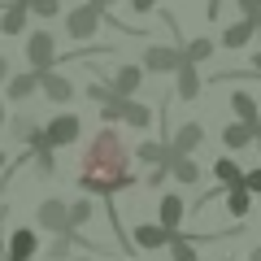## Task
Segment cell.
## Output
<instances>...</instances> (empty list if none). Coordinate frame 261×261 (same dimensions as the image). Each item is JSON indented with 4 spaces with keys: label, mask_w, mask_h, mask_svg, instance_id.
I'll list each match as a JSON object with an SVG mask.
<instances>
[{
    "label": "cell",
    "mask_w": 261,
    "mask_h": 261,
    "mask_svg": "<svg viewBox=\"0 0 261 261\" xmlns=\"http://www.w3.org/2000/svg\"><path fill=\"white\" fill-rule=\"evenodd\" d=\"M135 183V170H130V148L122 144L118 130L105 126L83 152V166H79V187L87 196H113L122 187Z\"/></svg>",
    "instance_id": "obj_1"
},
{
    "label": "cell",
    "mask_w": 261,
    "mask_h": 261,
    "mask_svg": "<svg viewBox=\"0 0 261 261\" xmlns=\"http://www.w3.org/2000/svg\"><path fill=\"white\" fill-rule=\"evenodd\" d=\"M100 27H105V22H100V9H96L92 0H79L74 9H70V18H65V35L74 39V44H87Z\"/></svg>",
    "instance_id": "obj_2"
},
{
    "label": "cell",
    "mask_w": 261,
    "mask_h": 261,
    "mask_svg": "<svg viewBox=\"0 0 261 261\" xmlns=\"http://www.w3.org/2000/svg\"><path fill=\"white\" fill-rule=\"evenodd\" d=\"M178 61H183V48H178V44H148L144 57H140L144 74H174Z\"/></svg>",
    "instance_id": "obj_3"
},
{
    "label": "cell",
    "mask_w": 261,
    "mask_h": 261,
    "mask_svg": "<svg viewBox=\"0 0 261 261\" xmlns=\"http://www.w3.org/2000/svg\"><path fill=\"white\" fill-rule=\"evenodd\" d=\"M35 222L48 235H70V205H65L61 196H44L39 209H35Z\"/></svg>",
    "instance_id": "obj_4"
},
{
    "label": "cell",
    "mask_w": 261,
    "mask_h": 261,
    "mask_svg": "<svg viewBox=\"0 0 261 261\" xmlns=\"http://www.w3.org/2000/svg\"><path fill=\"white\" fill-rule=\"evenodd\" d=\"M27 61H31V70H53L61 57H57V39H53V31H31L27 35Z\"/></svg>",
    "instance_id": "obj_5"
},
{
    "label": "cell",
    "mask_w": 261,
    "mask_h": 261,
    "mask_svg": "<svg viewBox=\"0 0 261 261\" xmlns=\"http://www.w3.org/2000/svg\"><path fill=\"white\" fill-rule=\"evenodd\" d=\"M79 135H83V118L79 113H57L53 122H44V140L53 148H70V144H79Z\"/></svg>",
    "instance_id": "obj_6"
},
{
    "label": "cell",
    "mask_w": 261,
    "mask_h": 261,
    "mask_svg": "<svg viewBox=\"0 0 261 261\" xmlns=\"http://www.w3.org/2000/svg\"><path fill=\"white\" fill-rule=\"evenodd\" d=\"M5 252H9V261H35L39 231H35V226H13V231L5 235Z\"/></svg>",
    "instance_id": "obj_7"
},
{
    "label": "cell",
    "mask_w": 261,
    "mask_h": 261,
    "mask_svg": "<svg viewBox=\"0 0 261 261\" xmlns=\"http://www.w3.org/2000/svg\"><path fill=\"white\" fill-rule=\"evenodd\" d=\"M170 235H174V231H166L161 222H135V226H130V248L157 252V248H166V244H170Z\"/></svg>",
    "instance_id": "obj_8"
},
{
    "label": "cell",
    "mask_w": 261,
    "mask_h": 261,
    "mask_svg": "<svg viewBox=\"0 0 261 261\" xmlns=\"http://www.w3.org/2000/svg\"><path fill=\"white\" fill-rule=\"evenodd\" d=\"M39 92H44L53 105H70L79 96V87L70 83L65 74H57V70H39Z\"/></svg>",
    "instance_id": "obj_9"
},
{
    "label": "cell",
    "mask_w": 261,
    "mask_h": 261,
    "mask_svg": "<svg viewBox=\"0 0 261 261\" xmlns=\"http://www.w3.org/2000/svg\"><path fill=\"white\" fill-rule=\"evenodd\" d=\"M200 144H205V126H200V122H183V126H174V135H170V152H183V157H192Z\"/></svg>",
    "instance_id": "obj_10"
},
{
    "label": "cell",
    "mask_w": 261,
    "mask_h": 261,
    "mask_svg": "<svg viewBox=\"0 0 261 261\" xmlns=\"http://www.w3.org/2000/svg\"><path fill=\"white\" fill-rule=\"evenodd\" d=\"M174 96L178 100H196L200 96V70H196V61H178V70H174Z\"/></svg>",
    "instance_id": "obj_11"
},
{
    "label": "cell",
    "mask_w": 261,
    "mask_h": 261,
    "mask_svg": "<svg viewBox=\"0 0 261 261\" xmlns=\"http://www.w3.org/2000/svg\"><path fill=\"white\" fill-rule=\"evenodd\" d=\"M27 22H31L27 0H5V9H0V35H22Z\"/></svg>",
    "instance_id": "obj_12"
},
{
    "label": "cell",
    "mask_w": 261,
    "mask_h": 261,
    "mask_svg": "<svg viewBox=\"0 0 261 261\" xmlns=\"http://www.w3.org/2000/svg\"><path fill=\"white\" fill-rule=\"evenodd\" d=\"M109 87H113L118 96H135V92L144 87V65H130V61L118 65V70L109 74Z\"/></svg>",
    "instance_id": "obj_13"
},
{
    "label": "cell",
    "mask_w": 261,
    "mask_h": 261,
    "mask_svg": "<svg viewBox=\"0 0 261 261\" xmlns=\"http://www.w3.org/2000/svg\"><path fill=\"white\" fill-rule=\"evenodd\" d=\"M166 166H170V178H174L178 187H196L200 183V166H196L192 157H183V152H170Z\"/></svg>",
    "instance_id": "obj_14"
},
{
    "label": "cell",
    "mask_w": 261,
    "mask_h": 261,
    "mask_svg": "<svg viewBox=\"0 0 261 261\" xmlns=\"http://www.w3.org/2000/svg\"><path fill=\"white\" fill-rule=\"evenodd\" d=\"M257 27H261V18H240V22H231V27L222 31V39H218V44L235 53V48H244L252 35H257Z\"/></svg>",
    "instance_id": "obj_15"
},
{
    "label": "cell",
    "mask_w": 261,
    "mask_h": 261,
    "mask_svg": "<svg viewBox=\"0 0 261 261\" xmlns=\"http://www.w3.org/2000/svg\"><path fill=\"white\" fill-rule=\"evenodd\" d=\"M5 130H9L13 140H22V144H39V140H44V126H39L31 113H18V118H9V122H5ZM44 144H48V140H44Z\"/></svg>",
    "instance_id": "obj_16"
},
{
    "label": "cell",
    "mask_w": 261,
    "mask_h": 261,
    "mask_svg": "<svg viewBox=\"0 0 261 261\" xmlns=\"http://www.w3.org/2000/svg\"><path fill=\"white\" fill-rule=\"evenodd\" d=\"M222 144H226L231 152L248 148V144H257V126H252V122H240V118H235L231 126H222Z\"/></svg>",
    "instance_id": "obj_17"
},
{
    "label": "cell",
    "mask_w": 261,
    "mask_h": 261,
    "mask_svg": "<svg viewBox=\"0 0 261 261\" xmlns=\"http://www.w3.org/2000/svg\"><path fill=\"white\" fill-rule=\"evenodd\" d=\"M5 92H9V100H13V105L31 100V96L39 92V74H35V70H27V74H9V83H5Z\"/></svg>",
    "instance_id": "obj_18"
},
{
    "label": "cell",
    "mask_w": 261,
    "mask_h": 261,
    "mask_svg": "<svg viewBox=\"0 0 261 261\" xmlns=\"http://www.w3.org/2000/svg\"><path fill=\"white\" fill-rule=\"evenodd\" d=\"M157 222L166 226V231H178V226H183V196H178V192L161 196V205H157Z\"/></svg>",
    "instance_id": "obj_19"
},
{
    "label": "cell",
    "mask_w": 261,
    "mask_h": 261,
    "mask_svg": "<svg viewBox=\"0 0 261 261\" xmlns=\"http://www.w3.org/2000/svg\"><path fill=\"white\" fill-rule=\"evenodd\" d=\"M222 200H226V214H231L235 222H240V218H248V209H252V192L244 187V178H240L235 187H226V196H222Z\"/></svg>",
    "instance_id": "obj_20"
},
{
    "label": "cell",
    "mask_w": 261,
    "mask_h": 261,
    "mask_svg": "<svg viewBox=\"0 0 261 261\" xmlns=\"http://www.w3.org/2000/svg\"><path fill=\"white\" fill-rule=\"evenodd\" d=\"M231 113L240 122H252V126L261 122V105H257V96H252V92H231Z\"/></svg>",
    "instance_id": "obj_21"
},
{
    "label": "cell",
    "mask_w": 261,
    "mask_h": 261,
    "mask_svg": "<svg viewBox=\"0 0 261 261\" xmlns=\"http://www.w3.org/2000/svg\"><path fill=\"white\" fill-rule=\"evenodd\" d=\"M31 161H35V174L39 178H53L57 174V148H53V144H44V140L31 144Z\"/></svg>",
    "instance_id": "obj_22"
},
{
    "label": "cell",
    "mask_w": 261,
    "mask_h": 261,
    "mask_svg": "<svg viewBox=\"0 0 261 261\" xmlns=\"http://www.w3.org/2000/svg\"><path fill=\"white\" fill-rule=\"evenodd\" d=\"M122 126L148 130V126H152V109H148L144 100H135V96H130V100H126V109H122Z\"/></svg>",
    "instance_id": "obj_23"
},
{
    "label": "cell",
    "mask_w": 261,
    "mask_h": 261,
    "mask_svg": "<svg viewBox=\"0 0 261 261\" xmlns=\"http://www.w3.org/2000/svg\"><path fill=\"white\" fill-rule=\"evenodd\" d=\"M135 157H140L144 166H166V157H170V144H166V140H144L140 148H135Z\"/></svg>",
    "instance_id": "obj_24"
},
{
    "label": "cell",
    "mask_w": 261,
    "mask_h": 261,
    "mask_svg": "<svg viewBox=\"0 0 261 261\" xmlns=\"http://www.w3.org/2000/svg\"><path fill=\"white\" fill-rule=\"evenodd\" d=\"M166 248H170V261H200V257H196V244L187 240L183 231H174V235H170V244H166Z\"/></svg>",
    "instance_id": "obj_25"
},
{
    "label": "cell",
    "mask_w": 261,
    "mask_h": 261,
    "mask_svg": "<svg viewBox=\"0 0 261 261\" xmlns=\"http://www.w3.org/2000/svg\"><path fill=\"white\" fill-rule=\"evenodd\" d=\"M92 214H96L92 196H79V200H70V231H79V226H87V222H92Z\"/></svg>",
    "instance_id": "obj_26"
},
{
    "label": "cell",
    "mask_w": 261,
    "mask_h": 261,
    "mask_svg": "<svg viewBox=\"0 0 261 261\" xmlns=\"http://www.w3.org/2000/svg\"><path fill=\"white\" fill-rule=\"evenodd\" d=\"M178 48H183V57H187V61H196V65L214 57V39H205V35H200V39H187V44H178Z\"/></svg>",
    "instance_id": "obj_27"
},
{
    "label": "cell",
    "mask_w": 261,
    "mask_h": 261,
    "mask_svg": "<svg viewBox=\"0 0 261 261\" xmlns=\"http://www.w3.org/2000/svg\"><path fill=\"white\" fill-rule=\"evenodd\" d=\"M214 178H218V183H222V187H235V183H240V178H244V170L235 166L231 157H222V161H214Z\"/></svg>",
    "instance_id": "obj_28"
},
{
    "label": "cell",
    "mask_w": 261,
    "mask_h": 261,
    "mask_svg": "<svg viewBox=\"0 0 261 261\" xmlns=\"http://www.w3.org/2000/svg\"><path fill=\"white\" fill-rule=\"evenodd\" d=\"M70 257H74V235H57L48 244V261H70Z\"/></svg>",
    "instance_id": "obj_29"
},
{
    "label": "cell",
    "mask_w": 261,
    "mask_h": 261,
    "mask_svg": "<svg viewBox=\"0 0 261 261\" xmlns=\"http://www.w3.org/2000/svg\"><path fill=\"white\" fill-rule=\"evenodd\" d=\"M126 100H130V96H109V100L100 105V122H109V126H113V122H122V109H126Z\"/></svg>",
    "instance_id": "obj_30"
},
{
    "label": "cell",
    "mask_w": 261,
    "mask_h": 261,
    "mask_svg": "<svg viewBox=\"0 0 261 261\" xmlns=\"http://www.w3.org/2000/svg\"><path fill=\"white\" fill-rule=\"evenodd\" d=\"M31 18H57L61 13V0H27Z\"/></svg>",
    "instance_id": "obj_31"
},
{
    "label": "cell",
    "mask_w": 261,
    "mask_h": 261,
    "mask_svg": "<svg viewBox=\"0 0 261 261\" xmlns=\"http://www.w3.org/2000/svg\"><path fill=\"white\" fill-rule=\"evenodd\" d=\"M87 96H92L96 105H105V100H109V96H118V92H113L109 83H92V87H87Z\"/></svg>",
    "instance_id": "obj_32"
},
{
    "label": "cell",
    "mask_w": 261,
    "mask_h": 261,
    "mask_svg": "<svg viewBox=\"0 0 261 261\" xmlns=\"http://www.w3.org/2000/svg\"><path fill=\"white\" fill-rule=\"evenodd\" d=\"M244 187H248L252 196H261V166L257 170H244Z\"/></svg>",
    "instance_id": "obj_33"
},
{
    "label": "cell",
    "mask_w": 261,
    "mask_h": 261,
    "mask_svg": "<svg viewBox=\"0 0 261 261\" xmlns=\"http://www.w3.org/2000/svg\"><path fill=\"white\" fill-rule=\"evenodd\" d=\"M240 5V18H261V0H235Z\"/></svg>",
    "instance_id": "obj_34"
},
{
    "label": "cell",
    "mask_w": 261,
    "mask_h": 261,
    "mask_svg": "<svg viewBox=\"0 0 261 261\" xmlns=\"http://www.w3.org/2000/svg\"><path fill=\"white\" fill-rule=\"evenodd\" d=\"M166 174H170V166H148V187H161Z\"/></svg>",
    "instance_id": "obj_35"
},
{
    "label": "cell",
    "mask_w": 261,
    "mask_h": 261,
    "mask_svg": "<svg viewBox=\"0 0 261 261\" xmlns=\"http://www.w3.org/2000/svg\"><path fill=\"white\" fill-rule=\"evenodd\" d=\"M130 9H135V13H152V9H157V0H130Z\"/></svg>",
    "instance_id": "obj_36"
},
{
    "label": "cell",
    "mask_w": 261,
    "mask_h": 261,
    "mask_svg": "<svg viewBox=\"0 0 261 261\" xmlns=\"http://www.w3.org/2000/svg\"><path fill=\"white\" fill-rule=\"evenodd\" d=\"M9 83V57H0V87Z\"/></svg>",
    "instance_id": "obj_37"
},
{
    "label": "cell",
    "mask_w": 261,
    "mask_h": 261,
    "mask_svg": "<svg viewBox=\"0 0 261 261\" xmlns=\"http://www.w3.org/2000/svg\"><path fill=\"white\" fill-rule=\"evenodd\" d=\"M248 74H257V79H261V53L252 57V65H248Z\"/></svg>",
    "instance_id": "obj_38"
},
{
    "label": "cell",
    "mask_w": 261,
    "mask_h": 261,
    "mask_svg": "<svg viewBox=\"0 0 261 261\" xmlns=\"http://www.w3.org/2000/svg\"><path fill=\"white\" fill-rule=\"evenodd\" d=\"M92 5H96V9L105 13V9H113V5H118V0H92Z\"/></svg>",
    "instance_id": "obj_39"
},
{
    "label": "cell",
    "mask_w": 261,
    "mask_h": 261,
    "mask_svg": "<svg viewBox=\"0 0 261 261\" xmlns=\"http://www.w3.org/2000/svg\"><path fill=\"white\" fill-rule=\"evenodd\" d=\"M5 122H9V113H5V100H0V130H5Z\"/></svg>",
    "instance_id": "obj_40"
},
{
    "label": "cell",
    "mask_w": 261,
    "mask_h": 261,
    "mask_svg": "<svg viewBox=\"0 0 261 261\" xmlns=\"http://www.w3.org/2000/svg\"><path fill=\"white\" fill-rule=\"evenodd\" d=\"M248 261H261V244H257V248H252V252H248Z\"/></svg>",
    "instance_id": "obj_41"
},
{
    "label": "cell",
    "mask_w": 261,
    "mask_h": 261,
    "mask_svg": "<svg viewBox=\"0 0 261 261\" xmlns=\"http://www.w3.org/2000/svg\"><path fill=\"white\" fill-rule=\"evenodd\" d=\"M5 166H9V152H0V170H5Z\"/></svg>",
    "instance_id": "obj_42"
},
{
    "label": "cell",
    "mask_w": 261,
    "mask_h": 261,
    "mask_svg": "<svg viewBox=\"0 0 261 261\" xmlns=\"http://www.w3.org/2000/svg\"><path fill=\"white\" fill-rule=\"evenodd\" d=\"M70 261H92V257H70Z\"/></svg>",
    "instance_id": "obj_43"
},
{
    "label": "cell",
    "mask_w": 261,
    "mask_h": 261,
    "mask_svg": "<svg viewBox=\"0 0 261 261\" xmlns=\"http://www.w3.org/2000/svg\"><path fill=\"white\" fill-rule=\"evenodd\" d=\"M257 148H261V130H257Z\"/></svg>",
    "instance_id": "obj_44"
},
{
    "label": "cell",
    "mask_w": 261,
    "mask_h": 261,
    "mask_svg": "<svg viewBox=\"0 0 261 261\" xmlns=\"http://www.w3.org/2000/svg\"><path fill=\"white\" fill-rule=\"evenodd\" d=\"M257 105H261V92H257Z\"/></svg>",
    "instance_id": "obj_45"
},
{
    "label": "cell",
    "mask_w": 261,
    "mask_h": 261,
    "mask_svg": "<svg viewBox=\"0 0 261 261\" xmlns=\"http://www.w3.org/2000/svg\"><path fill=\"white\" fill-rule=\"evenodd\" d=\"M257 39H261V27H257Z\"/></svg>",
    "instance_id": "obj_46"
},
{
    "label": "cell",
    "mask_w": 261,
    "mask_h": 261,
    "mask_svg": "<svg viewBox=\"0 0 261 261\" xmlns=\"http://www.w3.org/2000/svg\"><path fill=\"white\" fill-rule=\"evenodd\" d=\"M5 261H9V257H5Z\"/></svg>",
    "instance_id": "obj_47"
}]
</instances>
